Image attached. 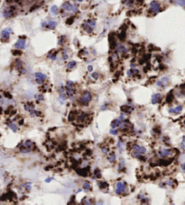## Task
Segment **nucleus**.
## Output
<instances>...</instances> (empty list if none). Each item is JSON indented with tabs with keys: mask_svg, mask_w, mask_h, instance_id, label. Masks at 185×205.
<instances>
[{
	"mask_svg": "<svg viewBox=\"0 0 185 205\" xmlns=\"http://www.w3.org/2000/svg\"><path fill=\"white\" fill-rule=\"evenodd\" d=\"M145 153H146L145 147L141 146V145H135L133 147H132V150H131V155L135 158L141 157Z\"/></svg>",
	"mask_w": 185,
	"mask_h": 205,
	"instance_id": "1",
	"label": "nucleus"
},
{
	"mask_svg": "<svg viewBox=\"0 0 185 205\" xmlns=\"http://www.w3.org/2000/svg\"><path fill=\"white\" fill-rule=\"evenodd\" d=\"M62 9L66 12H72V13H77L79 11V6L76 4H72V3L66 1L62 4Z\"/></svg>",
	"mask_w": 185,
	"mask_h": 205,
	"instance_id": "2",
	"label": "nucleus"
},
{
	"mask_svg": "<svg viewBox=\"0 0 185 205\" xmlns=\"http://www.w3.org/2000/svg\"><path fill=\"white\" fill-rule=\"evenodd\" d=\"M149 6H150V10H151L153 14H157V13H159L160 11H161V5H160V3L158 2V1H156V0L151 1Z\"/></svg>",
	"mask_w": 185,
	"mask_h": 205,
	"instance_id": "3",
	"label": "nucleus"
},
{
	"mask_svg": "<svg viewBox=\"0 0 185 205\" xmlns=\"http://www.w3.org/2000/svg\"><path fill=\"white\" fill-rule=\"evenodd\" d=\"M126 191V183L125 182H118L116 184V193L117 194H121V193H125Z\"/></svg>",
	"mask_w": 185,
	"mask_h": 205,
	"instance_id": "4",
	"label": "nucleus"
},
{
	"mask_svg": "<svg viewBox=\"0 0 185 205\" xmlns=\"http://www.w3.org/2000/svg\"><path fill=\"white\" fill-rule=\"evenodd\" d=\"M91 99H92L91 94H90L89 91H85L81 95V97L80 98V102L82 104H84V105H87L89 102L91 101Z\"/></svg>",
	"mask_w": 185,
	"mask_h": 205,
	"instance_id": "5",
	"label": "nucleus"
},
{
	"mask_svg": "<svg viewBox=\"0 0 185 205\" xmlns=\"http://www.w3.org/2000/svg\"><path fill=\"white\" fill-rule=\"evenodd\" d=\"M13 33V30L11 28H6V29H3L2 32H1V39L2 40H8L9 37H10V34Z\"/></svg>",
	"mask_w": 185,
	"mask_h": 205,
	"instance_id": "6",
	"label": "nucleus"
},
{
	"mask_svg": "<svg viewBox=\"0 0 185 205\" xmlns=\"http://www.w3.org/2000/svg\"><path fill=\"white\" fill-rule=\"evenodd\" d=\"M34 77H35V80L38 84H42L44 80L46 79V75L42 73V72H35Z\"/></svg>",
	"mask_w": 185,
	"mask_h": 205,
	"instance_id": "7",
	"label": "nucleus"
},
{
	"mask_svg": "<svg viewBox=\"0 0 185 205\" xmlns=\"http://www.w3.org/2000/svg\"><path fill=\"white\" fill-rule=\"evenodd\" d=\"M14 14H15L14 10H13V8H11V7L5 8L4 10H3V12H2V16H4L5 18L12 17V16H14Z\"/></svg>",
	"mask_w": 185,
	"mask_h": 205,
	"instance_id": "8",
	"label": "nucleus"
},
{
	"mask_svg": "<svg viewBox=\"0 0 185 205\" xmlns=\"http://www.w3.org/2000/svg\"><path fill=\"white\" fill-rule=\"evenodd\" d=\"M128 52V49L123 44H118L117 45V52L121 55H125V53H127Z\"/></svg>",
	"mask_w": 185,
	"mask_h": 205,
	"instance_id": "9",
	"label": "nucleus"
},
{
	"mask_svg": "<svg viewBox=\"0 0 185 205\" xmlns=\"http://www.w3.org/2000/svg\"><path fill=\"white\" fill-rule=\"evenodd\" d=\"M173 150L172 149H161L159 152H158V155L161 156L162 158H165L167 156H170V155H173Z\"/></svg>",
	"mask_w": 185,
	"mask_h": 205,
	"instance_id": "10",
	"label": "nucleus"
},
{
	"mask_svg": "<svg viewBox=\"0 0 185 205\" xmlns=\"http://www.w3.org/2000/svg\"><path fill=\"white\" fill-rule=\"evenodd\" d=\"M26 46V41L24 39H18L17 42L15 44V48L16 49H19V50H22V49H24Z\"/></svg>",
	"mask_w": 185,
	"mask_h": 205,
	"instance_id": "11",
	"label": "nucleus"
},
{
	"mask_svg": "<svg viewBox=\"0 0 185 205\" xmlns=\"http://www.w3.org/2000/svg\"><path fill=\"white\" fill-rule=\"evenodd\" d=\"M168 83H169V78L163 77V78H162L161 80L157 81V86H158V87L163 88V87H165V86H166V84H168Z\"/></svg>",
	"mask_w": 185,
	"mask_h": 205,
	"instance_id": "12",
	"label": "nucleus"
},
{
	"mask_svg": "<svg viewBox=\"0 0 185 205\" xmlns=\"http://www.w3.org/2000/svg\"><path fill=\"white\" fill-rule=\"evenodd\" d=\"M57 26V22L54 20H49L47 21V26H46V28L47 29H50V30H52V29H54V28Z\"/></svg>",
	"mask_w": 185,
	"mask_h": 205,
	"instance_id": "13",
	"label": "nucleus"
},
{
	"mask_svg": "<svg viewBox=\"0 0 185 205\" xmlns=\"http://www.w3.org/2000/svg\"><path fill=\"white\" fill-rule=\"evenodd\" d=\"M160 98H161V94H159V93L153 94L152 99H151L152 104H157L158 101H159V100H160Z\"/></svg>",
	"mask_w": 185,
	"mask_h": 205,
	"instance_id": "14",
	"label": "nucleus"
},
{
	"mask_svg": "<svg viewBox=\"0 0 185 205\" xmlns=\"http://www.w3.org/2000/svg\"><path fill=\"white\" fill-rule=\"evenodd\" d=\"M182 110V106H177L176 108H170L169 110V113L170 114H179L180 112Z\"/></svg>",
	"mask_w": 185,
	"mask_h": 205,
	"instance_id": "15",
	"label": "nucleus"
},
{
	"mask_svg": "<svg viewBox=\"0 0 185 205\" xmlns=\"http://www.w3.org/2000/svg\"><path fill=\"white\" fill-rule=\"evenodd\" d=\"M85 23L87 24H89L90 27L93 28V29L94 28H96V26H97V22H96V20H94V19H88Z\"/></svg>",
	"mask_w": 185,
	"mask_h": 205,
	"instance_id": "16",
	"label": "nucleus"
},
{
	"mask_svg": "<svg viewBox=\"0 0 185 205\" xmlns=\"http://www.w3.org/2000/svg\"><path fill=\"white\" fill-rule=\"evenodd\" d=\"M121 121H122V120H120L119 118L113 120V121H112V123H111V127H112V128H118V127H119V126H120V124H121Z\"/></svg>",
	"mask_w": 185,
	"mask_h": 205,
	"instance_id": "17",
	"label": "nucleus"
},
{
	"mask_svg": "<svg viewBox=\"0 0 185 205\" xmlns=\"http://www.w3.org/2000/svg\"><path fill=\"white\" fill-rule=\"evenodd\" d=\"M138 73H139V71H138L137 69H133V68H131L127 72V75L129 76V77H133L134 75L138 74Z\"/></svg>",
	"mask_w": 185,
	"mask_h": 205,
	"instance_id": "18",
	"label": "nucleus"
},
{
	"mask_svg": "<svg viewBox=\"0 0 185 205\" xmlns=\"http://www.w3.org/2000/svg\"><path fill=\"white\" fill-rule=\"evenodd\" d=\"M50 12L52 13L53 16H57L58 12H59V8H58L57 6H52L50 8Z\"/></svg>",
	"mask_w": 185,
	"mask_h": 205,
	"instance_id": "19",
	"label": "nucleus"
},
{
	"mask_svg": "<svg viewBox=\"0 0 185 205\" xmlns=\"http://www.w3.org/2000/svg\"><path fill=\"white\" fill-rule=\"evenodd\" d=\"M66 93H67L68 97H72V96L74 95L73 88H68V87H66Z\"/></svg>",
	"mask_w": 185,
	"mask_h": 205,
	"instance_id": "20",
	"label": "nucleus"
},
{
	"mask_svg": "<svg viewBox=\"0 0 185 205\" xmlns=\"http://www.w3.org/2000/svg\"><path fill=\"white\" fill-rule=\"evenodd\" d=\"M77 65V62H75V61H72V62H68L67 64V69L68 70H72V69H73L75 66Z\"/></svg>",
	"mask_w": 185,
	"mask_h": 205,
	"instance_id": "21",
	"label": "nucleus"
},
{
	"mask_svg": "<svg viewBox=\"0 0 185 205\" xmlns=\"http://www.w3.org/2000/svg\"><path fill=\"white\" fill-rule=\"evenodd\" d=\"M83 26H84V28H85L86 32H87L88 34H90V33H92V31H93V28L90 27V26L89 25V24H86V23H84Z\"/></svg>",
	"mask_w": 185,
	"mask_h": 205,
	"instance_id": "22",
	"label": "nucleus"
},
{
	"mask_svg": "<svg viewBox=\"0 0 185 205\" xmlns=\"http://www.w3.org/2000/svg\"><path fill=\"white\" fill-rule=\"evenodd\" d=\"M23 145H24V147H26V148H31V147H32V145H33V143H32V141H30V140H26V141L24 142Z\"/></svg>",
	"mask_w": 185,
	"mask_h": 205,
	"instance_id": "23",
	"label": "nucleus"
},
{
	"mask_svg": "<svg viewBox=\"0 0 185 205\" xmlns=\"http://www.w3.org/2000/svg\"><path fill=\"white\" fill-rule=\"evenodd\" d=\"M83 190H85L86 192H88V191H90V189H91V187H90V184L88 182H85V183H83Z\"/></svg>",
	"mask_w": 185,
	"mask_h": 205,
	"instance_id": "24",
	"label": "nucleus"
},
{
	"mask_svg": "<svg viewBox=\"0 0 185 205\" xmlns=\"http://www.w3.org/2000/svg\"><path fill=\"white\" fill-rule=\"evenodd\" d=\"M108 160L110 162V163H114L116 160V155L115 154H111V155H108Z\"/></svg>",
	"mask_w": 185,
	"mask_h": 205,
	"instance_id": "25",
	"label": "nucleus"
},
{
	"mask_svg": "<svg viewBox=\"0 0 185 205\" xmlns=\"http://www.w3.org/2000/svg\"><path fill=\"white\" fill-rule=\"evenodd\" d=\"M48 58L52 61H55L57 59V53L56 52H54V53H49L48 54Z\"/></svg>",
	"mask_w": 185,
	"mask_h": 205,
	"instance_id": "26",
	"label": "nucleus"
},
{
	"mask_svg": "<svg viewBox=\"0 0 185 205\" xmlns=\"http://www.w3.org/2000/svg\"><path fill=\"white\" fill-rule=\"evenodd\" d=\"M9 128H10L14 132L17 131V126H16L15 123H10V124H9Z\"/></svg>",
	"mask_w": 185,
	"mask_h": 205,
	"instance_id": "27",
	"label": "nucleus"
},
{
	"mask_svg": "<svg viewBox=\"0 0 185 205\" xmlns=\"http://www.w3.org/2000/svg\"><path fill=\"white\" fill-rule=\"evenodd\" d=\"M175 3L181 6H185V0H175Z\"/></svg>",
	"mask_w": 185,
	"mask_h": 205,
	"instance_id": "28",
	"label": "nucleus"
},
{
	"mask_svg": "<svg viewBox=\"0 0 185 205\" xmlns=\"http://www.w3.org/2000/svg\"><path fill=\"white\" fill-rule=\"evenodd\" d=\"M31 151H32V150H31V148H26V147H24V148H22V149H20V152H21V153H24V154H26V153H30Z\"/></svg>",
	"mask_w": 185,
	"mask_h": 205,
	"instance_id": "29",
	"label": "nucleus"
},
{
	"mask_svg": "<svg viewBox=\"0 0 185 205\" xmlns=\"http://www.w3.org/2000/svg\"><path fill=\"white\" fill-rule=\"evenodd\" d=\"M133 3H134L133 0H126V2H125V5H126V6L130 7V6H133Z\"/></svg>",
	"mask_w": 185,
	"mask_h": 205,
	"instance_id": "30",
	"label": "nucleus"
},
{
	"mask_svg": "<svg viewBox=\"0 0 185 205\" xmlns=\"http://www.w3.org/2000/svg\"><path fill=\"white\" fill-rule=\"evenodd\" d=\"M110 134H112L113 135H118V130L116 129V128H112V129H110Z\"/></svg>",
	"mask_w": 185,
	"mask_h": 205,
	"instance_id": "31",
	"label": "nucleus"
},
{
	"mask_svg": "<svg viewBox=\"0 0 185 205\" xmlns=\"http://www.w3.org/2000/svg\"><path fill=\"white\" fill-rule=\"evenodd\" d=\"M68 58H69V55H68V53H67V51H64V52H63V56H62V59L63 60H67Z\"/></svg>",
	"mask_w": 185,
	"mask_h": 205,
	"instance_id": "32",
	"label": "nucleus"
},
{
	"mask_svg": "<svg viewBox=\"0 0 185 205\" xmlns=\"http://www.w3.org/2000/svg\"><path fill=\"white\" fill-rule=\"evenodd\" d=\"M99 187H100V188H105V187H108V183H105V182H104V183H99Z\"/></svg>",
	"mask_w": 185,
	"mask_h": 205,
	"instance_id": "33",
	"label": "nucleus"
},
{
	"mask_svg": "<svg viewBox=\"0 0 185 205\" xmlns=\"http://www.w3.org/2000/svg\"><path fill=\"white\" fill-rule=\"evenodd\" d=\"M25 186H24V187H25V189L27 190V191H30L31 190V183H25Z\"/></svg>",
	"mask_w": 185,
	"mask_h": 205,
	"instance_id": "34",
	"label": "nucleus"
},
{
	"mask_svg": "<svg viewBox=\"0 0 185 205\" xmlns=\"http://www.w3.org/2000/svg\"><path fill=\"white\" fill-rule=\"evenodd\" d=\"M66 87H68V88H73V82H72V81H68L67 82V85H66Z\"/></svg>",
	"mask_w": 185,
	"mask_h": 205,
	"instance_id": "35",
	"label": "nucleus"
},
{
	"mask_svg": "<svg viewBox=\"0 0 185 205\" xmlns=\"http://www.w3.org/2000/svg\"><path fill=\"white\" fill-rule=\"evenodd\" d=\"M35 98H36V99H38V100H40V101H42V100H44V97H42V95H36Z\"/></svg>",
	"mask_w": 185,
	"mask_h": 205,
	"instance_id": "36",
	"label": "nucleus"
},
{
	"mask_svg": "<svg viewBox=\"0 0 185 205\" xmlns=\"http://www.w3.org/2000/svg\"><path fill=\"white\" fill-rule=\"evenodd\" d=\"M102 152H103L104 154H108V148H107V147H102Z\"/></svg>",
	"mask_w": 185,
	"mask_h": 205,
	"instance_id": "37",
	"label": "nucleus"
},
{
	"mask_svg": "<svg viewBox=\"0 0 185 205\" xmlns=\"http://www.w3.org/2000/svg\"><path fill=\"white\" fill-rule=\"evenodd\" d=\"M92 77H93L94 79H98V73H97V72H93V73H92Z\"/></svg>",
	"mask_w": 185,
	"mask_h": 205,
	"instance_id": "38",
	"label": "nucleus"
},
{
	"mask_svg": "<svg viewBox=\"0 0 185 205\" xmlns=\"http://www.w3.org/2000/svg\"><path fill=\"white\" fill-rule=\"evenodd\" d=\"M88 71H89V72H93V66L92 65L88 66Z\"/></svg>",
	"mask_w": 185,
	"mask_h": 205,
	"instance_id": "39",
	"label": "nucleus"
},
{
	"mask_svg": "<svg viewBox=\"0 0 185 205\" xmlns=\"http://www.w3.org/2000/svg\"><path fill=\"white\" fill-rule=\"evenodd\" d=\"M52 179H53V178H47V179L45 180V183H50V182H52Z\"/></svg>",
	"mask_w": 185,
	"mask_h": 205,
	"instance_id": "40",
	"label": "nucleus"
},
{
	"mask_svg": "<svg viewBox=\"0 0 185 205\" xmlns=\"http://www.w3.org/2000/svg\"><path fill=\"white\" fill-rule=\"evenodd\" d=\"M181 169H182L183 171L185 172V163H182V165H181Z\"/></svg>",
	"mask_w": 185,
	"mask_h": 205,
	"instance_id": "41",
	"label": "nucleus"
},
{
	"mask_svg": "<svg viewBox=\"0 0 185 205\" xmlns=\"http://www.w3.org/2000/svg\"><path fill=\"white\" fill-rule=\"evenodd\" d=\"M106 108H106V105H103V106H102V108H100V110H105Z\"/></svg>",
	"mask_w": 185,
	"mask_h": 205,
	"instance_id": "42",
	"label": "nucleus"
},
{
	"mask_svg": "<svg viewBox=\"0 0 185 205\" xmlns=\"http://www.w3.org/2000/svg\"><path fill=\"white\" fill-rule=\"evenodd\" d=\"M76 2H78V3H81V2H83L84 0H75Z\"/></svg>",
	"mask_w": 185,
	"mask_h": 205,
	"instance_id": "43",
	"label": "nucleus"
}]
</instances>
